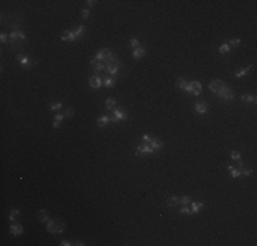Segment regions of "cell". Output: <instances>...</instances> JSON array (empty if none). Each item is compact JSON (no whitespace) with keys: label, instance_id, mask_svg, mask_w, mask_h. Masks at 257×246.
<instances>
[{"label":"cell","instance_id":"6da1fadb","mask_svg":"<svg viewBox=\"0 0 257 246\" xmlns=\"http://www.w3.org/2000/svg\"><path fill=\"white\" fill-rule=\"evenodd\" d=\"M46 230L51 234H60V232H63L66 230V224L60 219H49L46 221Z\"/></svg>","mask_w":257,"mask_h":246},{"label":"cell","instance_id":"7a4b0ae2","mask_svg":"<svg viewBox=\"0 0 257 246\" xmlns=\"http://www.w3.org/2000/svg\"><path fill=\"white\" fill-rule=\"evenodd\" d=\"M25 40H26V36H25V33L21 32L19 29H15L14 32H11L10 33V44L12 46H19L22 43H25Z\"/></svg>","mask_w":257,"mask_h":246},{"label":"cell","instance_id":"3957f363","mask_svg":"<svg viewBox=\"0 0 257 246\" xmlns=\"http://www.w3.org/2000/svg\"><path fill=\"white\" fill-rule=\"evenodd\" d=\"M121 67H122V62L118 60V59H115V56L112 57L110 62L105 63V71H107L110 75H116Z\"/></svg>","mask_w":257,"mask_h":246},{"label":"cell","instance_id":"277c9868","mask_svg":"<svg viewBox=\"0 0 257 246\" xmlns=\"http://www.w3.org/2000/svg\"><path fill=\"white\" fill-rule=\"evenodd\" d=\"M216 96L220 97V99H223V100H226V101H231L232 99H234V92L230 89L229 86L226 85L224 88H221V89L216 93Z\"/></svg>","mask_w":257,"mask_h":246},{"label":"cell","instance_id":"5b68a950","mask_svg":"<svg viewBox=\"0 0 257 246\" xmlns=\"http://www.w3.org/2000/svg\"><path fill=\"white\" fill-rule=\"evenodd\" d=\"M144 153H149V155H155L156 153V150L152 148V146L149 145V144H147V142H141V144H138V148H137V152H136V155L137 156H139V155H144Z\"/></svg>","mask_w":257,"mask_h":246},{"label":"cell","instance_id":"8992f818","mask_svg":"<svg viewBox=\"0 0 257 246\" xmlns=\"http://www.w3.org/2000/svg\"><path fill=\"white\" fill-rule=\"evenodd\" d=\"M97 59V60H100V62H104V63H107V62H110L112 57H114V55H112V52H111L110 49H101L96 54V56H94Z\"/></svg>","mask_w":257,"mask_h":246},{"label":"cell","instance_id":"52a82bcc","mask_svg":"<svg viewBox=\"0 0 257 246\" xmlns=\"http://www.w3.org/2000/svg\"><path fill=\"white\" fill-rule=\"evenodd\" d=\"M89 85L92 86L93 89H100L101 85H103V78H101V75H92L89 78Z\"/></svg>","mask_w":257,"mask_h":246},{"label":"cell","instance_id":"ba28073f","mask_svg":"<svg viewBox=\"0 0 257 246\" xmlns=\"http://www.w3.org/2000/svg\"><path fill=\"white\" fill-rule=\"evenodd\" d=\"M224 86H226V83L221 81V79H213V81L209 83V90L216 94V93H218L221 88H224Z\"/></svg>","mask_w":257,"mask_h":246},{"label":"cell","instance_id":"9c48e42d","mask_svg":"<svg viewBox=\"0 0 257 246\" xmlns=\"http://www.w3.org/2000/svg\"><path fill=\"white\" fill-rule=\"evenodd\" d=\"M112 115H114L115 119H116L118 122L126 120V119H127V114L125 112V110H123V108H115L114 112H112Z\"/></svg>","mask_w":257,"mask_h":246},{"label":"cell","instance_id":"30bf717a","mask_svg":"<svg viewBox=\"0 0 257 246\" xmlns=\"http://www.w3.org/2000/svg\"><path fill=\"white\" fill-rule=\"evenodd\" d=\"M60 38H62V41H75V40H78V37L75 36V33L71 32V30H64L62 33Z\"/></svg>","mask_w":257,"mask_h":246},{"label":"cell","instance_id":"8fae6325","mask_svg":"<svg viewBox=\"0 0 257 246\" xmlns=\"http://www.w3.org/2000/svg\"><path fill=\"white\" fill-rule=\"evenodd\" d=\"M10 234L11 235H22L23 234V227L21 224H17V223H12L10 226Z\"/></svg>","mask_w":257,"mask_h":246},{"label":"cell","instance_id":"7c38bea8","mask_svg":"<svg viewBox=\"0 0 257 246\" xmlns=\"http://www.w3.org/2000/svg\"><path fill=\"white\" fill-rule=\"evenodd\" d=\"M17 60H18V63H21L23 67H29V66H32V62H30V59H29L26 55H17Z\"/></svg>","mask_w":257,"mask_h":246},{"label":"cell","instance_id":"4fadbf2b","mask_svg":"<svg viewBox=\"0 0 257 246\" xmlns=\"http://www.w3.org/2000/svg\"><path fill=\"white\" fill-rule=\"evenodd\" d=\"M196 112L200 115H204L208 112V104L207 103H197L196 104Z\"/></svg>","mask_w":257,"mask_h":246},{"label":"cell","instance_id":"5bb4252c","mask_svg":"<svg viewBox=\"0 0 257 246\" xmlns=\"http://www.w3.org/2000/svg\"><path fill=\"white\" fill-rule=\"evenodd\" d=\"M149 145L152 146V148H153V149L157 152V150L163 149V146H164V144L161 142V141H159L157 138H152V139L149 141Z\"/></svg>","mask_w":257,"mask_h":246},{"label":"cell","instance_id":"9a60e30c","mask_svg":"<svg viewBox=\"0 0 257 246\" xmlns=\"http://www.w3.org/2000/svg\"><path fill=\"white\" fill-rule=\"evenodd\" d=\"M144 55H145V49H144V46H138V48H136V49L133 51V57H134L136 60H138V59H142Z\"/></svg>","mask_w":257,"mask_h":246},{"label":"cell","instance_id":"2e32d148","mask_svg":"<svg viewBox=\"0 0 257 246\" xmlns=\"http://www.w3.org/2000/svg\"><path fill=\"white\" fill-rule=\"evenodd\" d=\"M37 219H38L40 221H48L49 220V215H48V212H46L45 209H40L38 212H37Z\"/></svg>","mask_w":257,"mask_h":246},{"label":"cell","instance_id":"e0dca14e","mask_svg":"<svg viewBox=\"0 0 257 246\" xmlns=\"http://www.w3.org/2000/svg\"><path fill=\"white\" fill-rule=\"evenodd\" d=\"M252 68H253V66L250 64V66H248V67L242 68V70H237V71H235V77H237V78H242V77H245V75H246L248 73L252 70Z\"/></svg>","mask_w":257,"mask_h":246},{"label":"cell","instance_id":"ac0fdd59","mask_svg":"<svg viewBox=\"0 0 257 246\" xmlns=\"http://www.w3.org/2000/svg\"><path fill=\"white\" fill-rule=\"evenodd\" d=\"M108 123H110V116H108V115H104V116L97 119V126H99V127H104V126L108 125Z\"/></svg>","mask_w":257,"mask_h":246},{"label":"cell","instance_id":"d6986e66","mask_svg":"<svg viewBox=\"0 0 257 246\" xmlns=\"http://www.w3.org/2000/svg\"><path fill=\"white\" fill-rule=\"evenodd\" d=\"M115 105H116V101H115V99H112V97H108L107 100H105V107H107V110L114 111L115 110Z\"/></svg>","mask_w":257,"mask_h":246},{"label":"cell","instance_id":"ffe728a7","mask_svg":"<svg viewBox=\"0 0 257 246\" xmlns=\"http://www.w3.org/2000/svg\"><path fill=\"white\" fill-rule=\"evenodd\" d=\"M204 207L203 202H198V201H194V202L192 204V213H198L201 210V208Z\"/></svg>","mask_w":257,"mask_h":246},{"label":"cell","instance_id":"44dd1931","mask_svg":"<svg viewBox=\"0 0 257 246\" xmlns=\"http://www.w3.org/2000/svg\"><path fill=\"white\" fill-rule=\"evenodd\" d=\"M178 204H179V198H178V197L172 196V197H168V198H167V205H168V207H176Z\"/></svg>","mask_w":257,"mask_h":246},{"label":"cell","instance_id":"7402d4cb","mask_svg":"<svg viewBox=\"0 0 257 246\" xmlns=\"http://www.w3.org/2000/svg\"><path fill=\"white\" fill-rule=\"evenodd\" d=\"M103 83H104V86H107V88H112V86L115 85V79L112 78V77H105V78H103Z\"/></svg>","mask_w":257,"mask_h":246},{"label":"cell","instance_id":"603a6c76","mask_svg":"<svg viewBox=\"0 0 257 246\" xmlns=\"http://www.w3.org/2000/svg\"><path fill=\"white\" fill-rule=\"evenodd\" d=\"M230 49H231V46L229 45V44L226 43V44H221L220 46H219V54H229L230 52Z\"/></svg>","mask_w":257,"mask_h":246},{"label":"cell","instance_id":"cb8c5ba5","mask_svg":"<svg viewBox=\"0 0 257 246\" xmlns=\"http://www.w3.org/2000/svg\"><path fill=\"white\" fill-rule=\"evenodd\" d=\"M73 32H74V33H75V36H77V37L79 38V37H82V36H83V32H85V26H83V25H79L78 28L75 29V30H73Z\"/></svg>","mask_w":257,"mask_h":246},{"label":"cell","instance_id":"d4e9b609","mask_svg":"<svg viewBox=\"0 0 257 246\" xmlns=\"http://www.w3.org/2000/svg\"><path fill=\"white\" fill-rule=\"evenodd\" d=\"M241 100L246 101V103H256V97L250 96V94H242V96H241Z\"/></svg>","mask_w":257,"mask_h":246},{"label":"cell","instance_id":"484cf974","mask_svg":"<svg viewBox=\"0 0 257 246\" xmlns=\"http://www.w3.org/2000/svg\"><path fill=\"white\" fill-rule=\"evenodd\" d=\"M187 85V81L186 79H183V78H179L178 81H176V88H179V89H185V86Z\"/></svg>","mask_w":257,"mask_h":246},{"label":"cell","instance_id":"4316f807","mask_svg":"<svg viewBox=\"0 0 257 246\" xmlns=\"http://www.w3.org/2000/svg\"><path fill=\"white\" fill-rule=\"evenodd\" d=\"M190 201H192V197H189V196H182L179 198V204H182V205H187Z\"/></svg>","mask_w":257,"mask_h":246},{"label":"cell","instance_id":"83f0119b","mask_svg":"<svg viewBox=\"0 0 257 246\" xmlns=\"http://www.w3.org/2000/svg\"><path fill=\"white\" fill-rule=\"evenodd\" d=\"M230 172H231V176H232V178H239V176H241V171H239V168L232 167L231 170H230Z\"/></svg>","mask_w":257,"mask_h":246},{"label":"cell","instance_id":"f1b7e54d","mask_svg":"<svg viewBox=\"0 0 257 246\" xmlns=\"http://www.w3.org/2000/svg\"><path fill=\"white\" fill-rule=\"evenodd\" d=\"M17 215H21V210H18V209H12V210H11L10 216H8L10 221H15V216H17Z\"/></svg>","mask_w":257,"mask_h":246},{"label":"cell","instance_id":"f546056e","mask_svg":"<svg viewBox=\"0 0 257 246\" xmlns=\"http://www.w3.org/2000/svg\"><path fill=\"white\" fill-rule=\"evenodd\" d=\"M62 107H63V104L62 103H52L49 105L51 111H59V110H62Z\"/></svg>","mask_w":257,"mask_h":246},{"label":"cell","instance_id":"4dcf8cb0","mask_svg":"<svg viewBox=\"0 0 257 246\" xmlns=\"http://www.w3.org/2000/svg\"><path fill=\"white\" fill-rule=\"evenodd\" d=\"M128 45H130V48H133V49H136V48L141 46V45H139V41H138V40H136V38H131V40H130Z\"/></svg>","mask_w":257,"mask_h":246},{"label":"cell","instance_id":"1f68e13d","mask_svg":"<svg viewBox=\"0 0 257 246\" xmlns=\"http://www.w3.org/2000/svg\"><path fill=\"white\" fill-rule=\"evenodd\" d=\"M239 171H241V175H245V176H250V175L253 174L252 170H246V168H243V167H239Z\"/></svg>","mask_w":257,"mask_h":246},{"label":"cell","instance_id":"d6a6232c","mask_svg":"<svg viewBox=\"0 0 257 246\" xmlns=\"http://www.w3.org/2000/svg\"><path fill=\"white\" fill-rule=\"evenodd\" d=\"M231 159L232 160H237V161L241 160V153H239L238 150H232L231 152Z\"/></svg>","mask_w":257,"mask_h":246},{"label":"cell","instance_id":"836d02e7","mask_svg":"<svg viewBox=\"0 0 257 246\" xmlns=\"http://www.w3.org/2000/svg\"><path fill=\"white\" fill-rule=\"evenodd\" d=\"M182 215H192V209H189V208L186 207V205H183L182 208H181V210H179Z\"/></svg>","mask_w":257,"mask_h":246},{"label":"cell","instance_id":"e575fe53","mask_svg":"<svg viewBox=\"0 0 257 246\" xmlns=\"http://www.w3.org/2000/svg\"><path fill=\"white\" fill-rule=\"evenodd\" d=\"M89 14H90V10H89V8H83V10H81V15H82L83 19L89 18Z\"/></svg>","mask_w":257,"mask_h":246},{"label":"cell","instance_id":"d590c367","mask_svg":"<svg viewBox=\"0 0 257 246\" xmlns=\"http://www.w3.org/2000/svg\"><path fill=\"white\" fill-rule=\"evenodd\" d=\"M64 118H66V115L62 114V112H60V114H56V115H55V120L54 122H59V123H60Z\"/></svg>","mask_w":257,"mask_h":246},{"label":"cell","instance_id":"8d00e7d4","mask_svg":"<svg viewBox=\"0 0 257 246\" xmlns=\"http://www.w3.org/2000/svg\"><path fill=\"white\" fill-rule=\"evenodd\" d=\"M239 44H241V40L239 38H231L230 40V43H229V45L230 46H237V45H239Z\"/></svg>","mask_w":257,"mask_h":246},{"label":"cell","instance_id":"74e56055","mask_svg":"<svg viewBox=\"0 0 257 246\" xmlns=\"http://www.w3.org/2000/svg\"><path fill=\"white\" fill-rule=\"evenodd\" d=\"M0 40H1V43H7V40H10V34H7V33H1L0 34Z\"/></svg>","mask_w":257,"mask_h":246},{"label":"cell","instance_id":"f35d334b","mask_svg":"<svg viewBox=\"0 0 257 246\" xmlns=\"http://www.w3.org/2000/svg\"><path fill=\"white\" fill-rule=\"evenodd\" d=\"M74 112H75V111H74V108H71V107H70V108H67V110H66V114H64V115H66L67 118H71L73 115H74Z\"/></svg>","mask_w":257,"mask_h":246},{"label":"cell","instance_id":"ab89813d","mask_svg":"<svg viewBox=\"0 0 257 246\" xmlns=\"http://www.w3.org/2000/svg\"><path fill=\"white\" fill-rule=\"evenodd\" d=\"M60 245H62V246H70V245H71V243L68 242V241H62V242H60Z\"/></svg>","mask_w":257,"mask_h":246},{"label":"cell","instance_id":"60d3db41","mask_svg":"<svg viewBox=\"0 0 257 246\" xmlns=\"http://www.w3.org/2000/svg\"><path fill=\"white\" fill-rule=\"evenodd\" d=\"M86 3H88V6H94V4H96L97 1H94V0H88Z\"/></svg>","mask_w":257,"mask_h":246},{"label":"cell","instance_id":"b9f144b4","mask_svg":"<svg viewBox=\"0 0 257 246\" xmlns=\"http://www.w3.org/2000/svg\"><path fill=\"white\" fill-rule=\"evenodd\" d=\"M74 245H77V246H83V245H85V242H82V241H79V242L74 243Z\"/></svg>","mask_w":257,"mask_h":246}]
</instances>
